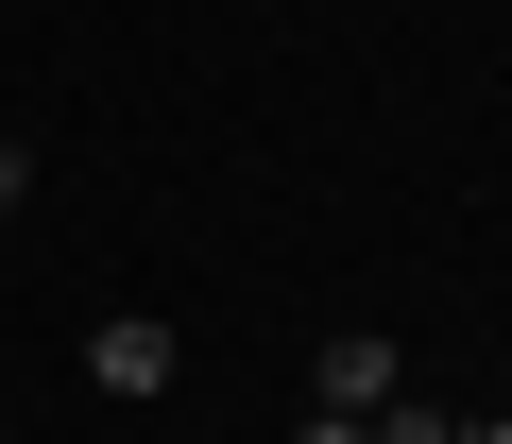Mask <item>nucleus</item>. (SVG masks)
I'll use <instances>...</instances> for the list:
<instances>
[{
    "label": "nucleus",
    "instance_id": "423d86ee",
    "mask_svg": "<svg viewBox=\"0 0 512 444\" xmlns=\"http://www.w3.org/2000/svg\"><path fill=\"white\" fill-rule=\"evenodd\" d=\"M461 444H512V410H478V427H461Z\"/></svg>",
    "mask_w": 512,
    "mask_h": 444
},
{
    "label": "nucleus",
    "instance_id": "39448f33",
    "mask_svg": "<svg viewBox=\"0 0 512 444\" xmlns=\"http://www.w3.org/2000/svg\"><path fill=\"white\" fill-rule=\"evenodd\" d=\"M18 188H35V137H0V205H18Z\"/></svg>",
    "mask_w": 512,
    "mask_h": 444
},
{
    "label": "nucleus",
    "instance_id": "7ed1b4c3",
    "mask_svg": "<svg viewBox=\"0 0 512 444\" xmlns=\"http://www.w3.org/2000/svg\"><path fill=\"white\" fill-rule=\"evenodd\" d=\"M359 427H376V444H461V427H444L427 393H393V410H359Z\"/></svg>",
    "mask_w": 512,
    "mask_h": 444
},
{
    "label": "nucleus",
    "instance_id": "20e7f679",
    "mask_svg": "<svg viewBox=\"0 0 512 444\" xmlns=\"http://www.w3.org/2000/svg\"><path fill=\"white\" fill-rule=\"evenodd\" d=\"M291 444H376V427H359V410H308V427H291Z\"/></svg>",
    "mask_w": 512,
    "mask_h": 444
},
{
    "label": "nucleus",
    "instance_id": "f257e3e1",
    "mask_svg": "<svg viewBox=\"0 0 512 444\" xmlns=\"http://www.w3.org/2000/svg\"><path fill=\"white\" fill-rule=\"evenodd\" d=\"M86 393H120V410H154V393H171V325H154V308H120V325H86Z\"/></svg>",
    "mask_w": 512,
    "mask_h": 444
},
{
    "label": "nucleus",
    "instance_id": "f03ea898",
    "mask_svg": "<svg viewBox=\"0 0 512 444\" xmlns=\"http://www.w3.org/2000/svg\"><path fill=\"white\" fill-rule=\"evenodd\" d=\"M393 393H410V342H376V325H342L308 359V410H393Z\"/></svg>",
    "mask_w": 512,
    "mask_h": 444
}]
</instances>
